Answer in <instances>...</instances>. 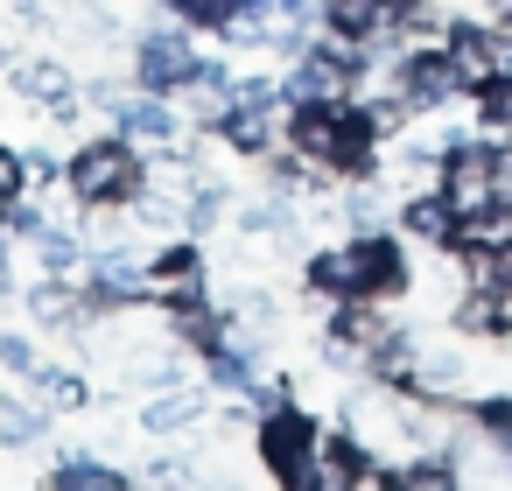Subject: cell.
I'll return each instance as SVG.
<instances>
[{
    "label": "cell",
    "instance_id": "33",
    "mask_svg": "<svg viewBox=\"0 0 512 491\" xmlns=\"http://www.w3.org/2000/svg\"><path fill=\"white\" fill-rule=\"evenodd\" d=\"M8 211H15V190H0V232H8Z\"/></svg>",
    "mask_w": 512,
    "mask_h": 491
},
{
    "label": "cell",
    "instance_id": "2",
    "mask_svg": "<svg viewBox=\"0 0 512 491\" xmlns=\"http://www.w3.org/2000/svg\"><path fill=\"white\" fill-rule=\"evenodd\" d=\"M288 148H302L316 169H330L337 183H365L379 176V120L365 99H337V106H288Z\"/></svg>",
    "mask_w": 512,
    "mask_h": 491
},
{
    "label": "cell",
    "instance_id": "22",
    "mask_svg": "<svg viewBox=\"0 0 512 491\" xmlns=\"http://www.w3.org/2000/svg\"><path fill=\"white\" fill-rule=\"evenodd\" d=\"M393 484H400V491H449V484H463V470H456L449 449H428V456L393 463Z\"/></svg>",
    "mask_w": 512,
    "mask_h": 491
},
{
    "label": "cell",
    "instance_id": "4",
    "mask_svg": "<svg viewBox=\"0 0 512 491\" xmlns=\"http://www.w3.org/2000/svg\"><path fill=\"white\" fill-rule=\"evenodd\" d=\"M253 449H260V470H267L274 484H288V491H323V421H316L309 407L288 400V407L260 414Z\"/></svg>",
    "mask_w": 512,
    "mask_h": 491
},
{
    "label": "cell",
    "instance_id": "23",
    "mask_svg": "<svg viewBox=\"0 0 512 491\" xmlns=\"http://www.w3.org/2000/svg\"><path fill=\"white\" fill-rule=\"evenodd\" d=\"M470 99H477V134L484 141H512V78H491Z\"/></svg>",
    "mask_w": 512,
    "mask_h": 491
},
{
    "label": "cell",
    "instance_id": "15",
    "mask_svg": "<svg viewBox=\"0 0 512 491\" xmlns=\"http://www.w3.org/2000/svg\"><path fill=\"white\" fill-rule=\"evenodd\" d=\"M120 379L141 393H169V386H190V358L162 351V344H134V351H120Z\"/></svg>",
    "mask_w": 512,
    "mask_h": 491
},
{
    "label": "cell",
    "instance_id": "26",
    "mask_svg": "<svg viewBox=\"0 0 512 491\" xmlns=\"http://www.w3.org/2000/svg\"><path fill=\"white\" fill-rule=\"evenodd\" d=\"M43 351H36V337L29 330H0V372H15V379H29V365H36Z\"/></svg>",
    "mask_w": 512,
    "mask_h": 491
},
{
    "label": "cell",
    "instance_id": "12",
    "mask_svg": "<svg viewBox=\"0 0 512 491\" xmlns=\"http://www.w3.org/2000/svg\"><path fill=\"white\" fill-rule=\"evenodd\" d=\"M204 414H211V386H169V393H148V407H141V435H190V428H204Z\"/></svg>",
    "mask_w": 512,
    "mask_h": 491
},
{
    "label": "cell",
    "instance_id": "5",
    "mask_svg": "<svg viewBox=\"0 0 512 491\" xmlns=\"http://www.w3.org/2000/svg\"><path fill=\"white\" fill-rule=\"evenodd\" d=\"M85 295L99 316H127V309H148L155 302V281H148V253L134 239H113V246H92L85 260Z\"/></svg>",
    "mask_w": 512,
    "mask_h": 491
},
{
    "label": "cell",
    "instance_id": "21",
    "mask_svg": "<svg viewBox=\"0 0 512 491\" xmlns=\"http://www.w3.org/2000/svg\"><path fill=\"white\" fill-rule=\"evenodd\" d=\"M50 484H64V491H127L134 470H113L99 456H64V463H50Z\"/></svg>",
    "mask_w": 512,
    "mask_h": 491
},
{
    "label": "cell",
    "instance_id": "36",
    "mask_svg": "<svg viewBox=\"0 0 512 491\" xmlns=\"http://www.w3.org/2000/svg\"><path fill=\"white\" fill-rule=\"evenodd\" d=\"M155 8H176V0H155Z\"/></svg>",
    "mask_w": 512,
    "mask_h": 491
},
{
    "label": "cell",
    "instance_id": "35",
    "mask_svg": "<svg viewBox=\"0 0 512 491\" xmlns=\"http://www.w3.org/2000/svg\"><path fill=\"white\" fill-rule=\"evenodd\" d=\"M8 64H15V50H8V43H0V71H8Z\"/></svg>",
    "mask_w": 512,
    "mask_h": 491
},
{
    "label": "cell",
    "instance_id": "11",
    "mask_svg": "<svg viewBox=\"0 0 512 491\" xmlns=\"http://www.w3.org/2000/svg\"><path fill=\"white\" fill-rule=\"evenodd\" d=\"M442 57H449V71L463 78V92H477V85H491V78H498V50H491V22H449V29H442Z\"/></svg>",
    "mask_w": 512,
    "mask_h": 491
},
{
    "label": "cell",
    "instance_id": "13",
    "mask_svg": "<svg viewBox=\"0 0 512 491\" xmlns=\"http://www.w3.org/2000/svg\"><path fill=\"white\" fill-rule=\"evenodd\" d=\"M8 85H15V99L22 106H57V99H71L78 92V78H71V64H57V57H15L8 64Z\"/></svg>",
    "mask_w": 512,
    "mask_h": 491
},
{
    "label": "cell",
    "instance_id": "17",
    "mask_svg": "<svg viewBox=\"0 0 512 491\" xmlns=\"http://www.w3.org/2000/svg\"><path fill=\"white\" fill-rule=\"evenodd\" d=\"M386 22H393V0H316V29H337L358 43L386 36Z\"/></svg>",
    "mask_w": 512,
    "mask_h": 491
},
{
    "label": "cell",
    "instance_id": "9",
    "mask_svg": "<svg viewBox=\"0 0 512 491\" xmlns=\"http://www.w3.org/2000/svg\"><path fill=\"white\" fill-rule=\"evenodd\" d=\"M106 120H113L127 141H141V148H169V141L183 134V113H176V99H169V92H141V85H134V92H127V99H120Z\"/></svg>",
    "mask_w": 512,
    "mask_h": 491
},
{
    "label": "cell",
    "instance_id": "29",
    "mask_svg": "<svg viewBox=\"0 0 512 491\" xmlns=\"http://www.w3.org/2000/svg\"><path fill=\"white\" fill-rule=\"evenodd\" d=\"M22 162H29V183H36V190L64 176V162H57V148H50V141H36V148H22Z\"/></svg>",
    "mask_w": 512,
    "mask_h": 491
},
{
    "label": "cell",
    "instance_id": "1",
    "mask_svg": "<svg viewBox=\"0 0 512 491\" xmlns=\"http://www.w3.org/2000/svg\"><path fill=\"white\" fill-rule=\"evenodd\" d=\"M302 281L316 309L323 302H400L414 288V267L393 232H351L344 246H316L302 260Z\"/></svg>",
    "mask_w": 512,
    "mask_h": 491
},
{
    "label": "cell",
    "instance_id": "16",
    "mask_svg": "<svg viewBox=\"0 0 512 491\" xmlns=\"http://www.w3.org/2000/svg\"><path fill=\"white\" fill-rule=\"evenodd\" d=\"M29 393H36L50 414H85V407H92V379H85L78 365H50V358L29 365Z\"/></svg>",
    "mask_w": 512,
    "mask_h": 491
},
{
    "label": "cell",
    "instance_id": "28",
    "mask_svg": "<svg viewBox=\"0 0 512 491\" xmlns=\"http://www.w3.org/2000/svg\"><path fill=\"white\" fill-rule=\"evenodd\" d=\"M8 232H15L22 246H36V239L50 232V218H43V204H29V197H15V211H8Z\"/></svg>",
    "mask_w": 512,
    "mask_h": 491
},
{
    "label": "cell",
    "instance_id": "27",
    "mask_svg": "<svg viewBox=\"0 0 512 491\" xmlns=\"http://www.w3.org/2000/svg\"><path fill=\"white\" fill-rule=\"evenodd\" d=\"M134 477H141V484H190V477H197V463H190V456H148Z\"/></svg>",
    "mask_w": 512,
    "mask_h": 491
},
{
    "label": "cell",
    "instance_id": "30",
    "mask_svg": "<svg viewBox=\"0 0 512 491\" xmlns=\"http://www.w3.org/2000/svg\"><path fill=\"white\" fill-rule=\"evenodd\" d=\"M0 190L29 197V162H22V148H0Z\"/></svg>",
    "mask_w": 512,
    "mask_h": 491
},
{
    "label": "cell",
    "instance_id": "3",
    "mask_svg": "<svg viewBox=\"0 0 512 491\" xmlns=\"http://www.w3.org/2000/svg\"><path fill=\"white\" fill-rule=\"evenodd\" d=\"M64 183H71V197H78L85 211H134V197H141L155 176H148V162H141V141H127V134L113 127V134L85 141V148L64 162Z\"/></svg>",
    "mask_w": 512,
    "mask_h": 491
},
{
    "label": "cell",
    "instance_id": "8",
    "mask_svg": "<svg viewBox=\"0 0 512 491\" xmlns=\"http://www.w3.org/2000/svg\"><path fill=\"white\" fill-rule=\"evenodd\" d=\"M281 92H288V106H337V99H358V71L337 64L330 50H309V57L288 64Z\"/></svg>",
    "mask_w": 512,
    "mask_h": 491
},
{
    "label": "cell",
    "instance_id": "32",
    "mask_svg": "<svg viewBox=\"0 0 512 491\" xmlns=\"http://www.w3.org/2000/svg\"><path fill=\"white\" fill-rule=\"evenodd\" d=\"M8 267H15V232H0V295H8Z\"/></svg>",
    "mask_w": 512,
    "mask_h": 491
},
{
    "label": "cell",
    "instance_id": "7",
    "mask_svg": "<svg viewBox=\"0 0 512 491\" xmlns=\"http://www.w3.org/2000/svg\"><path fill=\"white\" fill-rule=\"evenodd\" d=\"M148 281H155V302H197L211 295V260L197 239H169L148 253Z\"/></svg>",
    "mask_w": 512,
    "mask_h": 491
},
{
    "label": "cell",
    "instance_id": "24",
    "mask_svg": "<svg viewBox=\"0 0 512 491\" xmlns=\"http://www.w3.org/2000/svg\"><path fill=\"white\" fill-rule=\"evenodd\" d=\"M456 407H463V421H470L477 435L512 442V393H470V400H456Z\"/></svg>",
    "mask_w": 512,
    "mask_h": 491
},
{
    "label": "cell",
    "instance_id": "10",
    "mask_svg": "<svg viewBox=\"0 0 512 491\" xmlns=\"http://www.w3.org/2000/svg\"><path fill=\"white\" fill-rule=\"evenodd\" d=\"M281 127H288V113H274V106H239V99H225V113L211 120L218 148L253 155V162H267V148H274V134H281Z\"/></svg>",
    "mask_w": 512,
    "mask_h": 491
},
{
    "label": "cell",
    "instance_id": "14",
    "mask_svg": "<svg viewBox=\"0 0 512 491\" xmlns=\"http://www.w3.org/2000/svg\"><path fill=\"white\" fill-rule=\"evenodd\" d=\"M456 225H463V211H456L442 190L400 197V232H407V239H421V246H456Z\"/></svg>",
    "mask_w": 512,
    "mask_h": 491
},
{
    "label": "cell",
    "instance_id": "18",
    "mask_svg": "<svg viewBox=\"0 0 512 491\" xmlns=\"http://www.w3.org/2000/svg\"><path fill=\"white\" fill-rule=\"evenodd\" d=\"M50 421L57 414L36 393H0V449H36L50 435Z\"/></svg>",
    "mask_w": 512,
    "mask_h": 491
},
{
    "label": "cell",
    "instance_id": "20",
    "mask_svg": "<svg viewBox=\"0 0 512 491\" xmlns=\"http://www.w3.org/2000/svg\"><path fill=\"white\" fill-rule=\"evenodd\" d=\"M253 379H260V358L239 351L232 337H225L218 351H204V386H211V393H246Z\"/></svg>",
    "mask_w": 512,
    "mask_h": 491
},
{
    "label": "cell",
    "instance_id": "34",
    "mask_svg": "<svg viewBox=\"0 0 512 491\" xmlns=\"http://www.w3.org/2000/svg\"><path fill=\"white\" fill-rule=\"evenodd\" d=\"M246 8H253V15H274V0H246Z\"/></svg>",
    "mask_w": 512,
    "mask_h": 491
},
{
    "label": "cell",
    "instance_id": "31",
    "mask_svg": "<svg viewBox=\"0 0 512 491\" xmlns=\"http://www.w3.org/2000/svg\"><path fill=\"white\" fill-rule=\"evenodd\" d=\"M491 190H498V204H512V141L491 148Z\"/></svg>",
    "mask_w": 512,
    "mask_h": 491
},
{
    "label": "cell",
    "instance_id": "25",
    "mask_svg": "<svg viewBox=\"0 0 512 491\" xmlns=\"http://www.w3.org/2000/svg\"><path fill=\"white\" fill-rule=\"evenodd\" d=\"M239 8H246V0H176V15H183L197 36H225V29L239 22Z\"/></svg>",
    "mask_w": 512,
    "mask_h": 491
},
{
    "label": "cell",
    "instance_id": "19",
    "mask_svg": "<svg viewBox=\"0 0 512 491\" xmlns=\"http://www.w3.org/2000/svg\"><path fill=\"white\" fill-rule=\"evenodd\" d=\"M85 260H92L85 232H64V225H50V232L36 239V267H43V274H57V281H85Z\"/></svg>",
    "mask_w": 512,
    "mask_h": 491
},
{
    "label": "cell",
    "instance_id": "6",
    "mask_svg": "<svg viewBox=\"0 0 512 491\" xmlns=\"http://www.w3.org/2000/svg\"><path fill=\"white\" fill-rule=\"evenodd\" d=\"M190 36H197L190 22H176V29H141V36H134V85L183 99V85H190L197 64H204V50H197Z\"/></svg>",
    "mask_w": 512,
    "mask_h": 491
}]
</instances>
